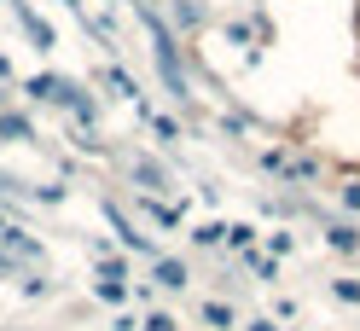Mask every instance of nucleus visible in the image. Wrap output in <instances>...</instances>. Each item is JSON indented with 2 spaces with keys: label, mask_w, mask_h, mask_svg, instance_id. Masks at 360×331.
<instances>
[{
  "label": "nucleus",
  "mask_w": 360,
  "mask_h": 331,
  "mask_svg": "<svg viewBox=\"0 0 360 331\" xmlns=\"http://www.w3.org/2000/svg\"><path fill=\"white\" fill-rule=\"evenodd\" d=\"M151 128H157V134H163V140H169V145H174V140H180V128H174V122H169V117H151Z\"/></svg>",
  "instance_id": "nucleus-6"
},
{
  "label": "nucleus",
  "mask_w": 360,
  "mask_h": 331,
  "mask_svg": "<svg viewBox=\"0 0 360 331\" xmlns=\"http://www.w3.org/2000/svg\"><path fill=\"white\" fill-rule=\"evenodd\" d=\"M343 204H349V209H360V181H349V186H343Z\"/></svg>",
  "instance_id": "nucleus-7"
},
{
  "label": "nucleus",
  "mask_w": 360,
  "mask_h": 331,
  "mask_svg": "<svg viewBox=\"0 0 360 331\" xmlns=\"http://www.w3.org/2000/svg\"><path fill=\"white\" fill-rule=\"evenodd\" d=\"M331 245L337 250H360V233L354 227H331Z\"/></svg>",
  "instance_id": "nucleus-3"
},
{
  "label": "nucleus",
  "mask_w": 360,
  "mask_h": 331,
  "mask_svg": "<svg viewBox=\"0 0 360 331\" xmlns=\"http://www.w3.org/2000/svg\"><path fill=\"white\" fill-rule=\"evenodd\" d=\"M227 238H233V245H256V227H244V221H238V227H227Z\"/></svg>",
  "instance_id": "nucleus-5"
},
{
  "label": "nucleus",
  "mask_w": 360,
  "mask_h": 331,
  "mask_svg": "<svg viewBox=\"0 0 360 331\" xmlns=\"http://www.w3.org/2000/svg\"><path fill=\"white\" fill-rule=\"evenodd\" d=\"M157 279L174 291V285H186V268H180V261H157Z\"/></svg>",
  "instance_id": "nucleus-2"
},
{
  "label": "nucleus",
  "mask_w": 360,
  "mask_h": 331,
  "mask_svg": "<svg viewBox=\"0 0 360 331\" xmlns=\"http://www.w3.org/2000/svg\"><path fill=\"white\" fill-rule=\"evenodd\" d=\"M0 134H12V140H30V122H24V117H0Z\"/></svg>",
  "instance_id": "nucleus-4"
},
{
  "label": "nucleus",
  "mask_w": 360,
  "mask_h": 331,
  "mask_svg": "<svg viewBox=\"0 0 360 331\" xmlns=\"http://www.w3.org/2000/svg\"><path fill=\"white\" fill-rule=\"evenodd\" d=\"M192 238H198V245H221L227 227H221V221H204V227H192Z\"/></svg>",
  "instance_id": "nucleus-1"
}]
</instances>
